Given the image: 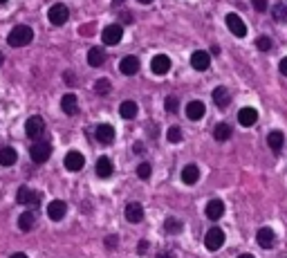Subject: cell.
Returning <instances> with one entry per match:
<instances>
[{
    "label": "cell",
    "mask_w": 287,
    "mask_h": 258,
    "mask_svg": "<svg viewBox=\"0 0 287 258\" xmlns=\"http://www.w3.org/2000/svg\"><path fill=\"white\" fill-rule=\"evenodd\" d=\"M31 41H34V29L27 27V25H16L7 36V43L11 47H25V45H29Z\"/></svg>",
    "instance_id": "obj_1"
},
{
    "label": "cell",
    "mask_w": 287,
    "mask_h": 258,
    "mask_svg": "<svg viewBox=\"0 0 287 258\" xmlns=\"http://www.w3.org/2000/svg\"><path fill=\"white\" fill-rule=\"evenodd\" d=\"M45 122H43V117H38V115H34V117H29L27 119V124H25V135L29 137V139H34V141H38L40 137L45 135Z\"/></svg>",
    "instance_id": "obj_2"
},
{
    "label": "cell",
    "mask_w": 287,
    "mask_h": 258,
    "mask_svg": "<svg viewBox=\"0 0 287 258\" xmlns=\"http://www.w3.org/2000/svg\"><path fill=\"white\" fill-rule=\"evenodd\" d=\"M16 200L22 207H38V204L43 202V195H40L38 191H31L29 186H20L16 193Z\"/></svg>",
    "instance_id": "obj_3"
},
{
    "label": "cell",
    "mask_w": 287,
    "mask_h": 258,
    "mask_svg": "<svg viewBox=\"0 0 287 258\" xmlns=\"http://www.w3.org/2000/svg\"><path fill=\"white\" fill-rule=\"evenodd\" d=\"M47 18H49V23L52 25H56V27H61V25H65L67 23V18H70V9H67L65 5H52L49 7V11H47Z\"/></svg>",
    "instance_id": "obj_4"
},
{
    "label": "cell",
    "mask_w": 287,
    "mask_h": 258,
    "mask_svg": "<svg viewBox=\"0 0 287 258\" xmlns=\"http://www.w3.org/2000/svg\"><path fill=\"white\" fill-rule=\"evenodd\" d=\"M29 155L36 164H45L49 159V155H52V146H49L47 141H36L29 148Z\"/></svg>",
    "instance_id": "obj_5"
},
{
    "label": "cell",
    "mask_w": 287,
    "mask_h": 258,
    "mask_svg": "<svg viewBox=\"0 0 287 258\" xmlns=\"http://www.w3.org/2000/svg\"><path fill=\"white\" fill-rule=\"evenodd\" d=\"M204 245H206V249H211V252H218V249L224 245V231L220 229V227L209 229L204 236Z\"/></svg>",
    "instance_id": "obj_6"
},
{
    "label": "cell",
    "mask_w": 287,
    "mask_h": 258,
    "mask_svg": "<svg viewBox=\"0 0 287 258\" xmlns=\"http://www.w3.org/2000/svg\"><path fill=\"white\" fill-rule=\"evenodd\" d=\"M101 38H103V43L106 45H117V43H121V38H124V27L121 25H108L106 29H103V34H101Z\"/></svg>",
    "instance_id": "obj_7"
},
{
    "label": "cell",
    "mask_w": 287,
    "mask_h": 258,
    "mask_svg": "<svg viewBox=\"0 0 287 258\" xmlns=\"http://www.w3.org/2000/svg\"><path fill=\"white\" fill-rule=\"evenodd\" d=\"M227 27H229V32L238 38H242L247 34V25L242 23V18L238 14H227Z\"/></svg>",
    "instance_id": "obj_8"
},
{
    "label": "cell",
    "mask_w": 287,
    "mask_h": 258,
    "mask_svg": "<svg viewBox=\"0 0 287 258\" xmlns=\"http://www.w3.org/2000/svg\"><path fill=\"white\" fill-rule=\"evenodd\" d=\"M191 65H193V70H197V72H204V70H209V65H211V54L204 50L193 52Z\"/></svg>",
    "instance_id": "obj_9"
},
{
    "label": "cell",
    "mask_w": 287,
    "mask_h": 258,
    "mask_svg": "<svg viewBox=\"0 0 287 258\" xmlns=\"http://www.w3.org/2000/svg\"><path fill=\"white\" fill-rule=\"evenodd\" d=\"M65 211H67V204L63 202V200H52V202L47 204V216H49V220H54V222L63 220Z\"/></svg>",
    "instance_id": "obj_10"
},
{
    "label": "cell",
    "mask_w": 287,
    "mask_h": 258,
    "mask_svg": "<svg viewBox=\"0 0 287 258\" xmlns=\"http://www.w3.org/2000/svg\"><path fill=\"white\" fill-rule=\"evenodd\" d=\"M83 164H85V157L79 153V150H70V153L65 155V168H67V171L76 173V171L83 168Z\"/></svg>",
    "instance_id": "obj_11"
},
{
    "label": "cell",
    "mask_w": 287,
    "mask_h": 258,
    "mask_svg": "<svg viewBox=\"0 0 287 258\" xmlns=\"http://www.w3.org/2000/svg\"><path fill=\"white\" fill-rule=\"evenodd\" d=\"M256 243L263 249H272L274 243H276V236H274V231L269 229V227H263V229H258V234H256Z\"/></svg>",
    "instance_id": "obj_12"
},
{
    "label": "cell",
    "mask_w": 287,
    "mask_h": 258,
    "mask_svg": "<svg viewBox=\"0 0 287 258\" xmlns=\"http://www.w3.org/2000/svg\"><path fill=\"white\" fill-rule=\"evenodd\" d=\"M126 220L137 225V222L144 220V207L139 202H128L126 204Z\"/></svg>",
    "instance_id": "obj_13"
},
{
    "label": "cell",
    "mask_w": 287,
    "mask_h": 258,
    "mask_svg": "<svg viewBox=\"0 0 287 258\" xmlns=\"http://www.w3.org/2000/svg\"><path fill=\"white\" fill-rule=\"evenodd\" d=\"M94 137H97V141H101V144H110V141L115 139V128H112L110 124H99V126L94 128Z\"/></svg>",
    "instance_id": "obj_14"
},
{
    "label": "cell",
    "mask_w": 287,
    "mask_h": 258,
    "mask_svg": "<svg viewBox=\"0 0 287 258\" xmlns=\"http://www.w3.org/2000/svg\"><path fill=\"white\" fill-rule=\"evenodd\" d=\"M150 70L155 74H166L170 70V59L166 54H157L150 59Z\"/></svg>",
    "instance_id": "obj_15"
},
{
    "label": "cell",
    "mask_w": 287,
    "mask_h": 258,
    "mask_svg": "<svg viewBox=\"0 0 287 258\" xmlns=\"http://www.w3.org/2000/svg\"><path fill=\"white\" fill-rule=\"evenodd\" d=\"M204 113H206V108L202 101H188L186 104V117L191 119V122H200V119L204 117Z\"/></svg>",
    "instance_id": "obj_16"
},
{
    "label": "cell",
    "mask_w": 287,
    "mask_h": 258,
    "mask_svg": "<svg viewBox=\"0 0 287 258\" xmlns=\"http://www.w3.org/2000/svg\"><path fill=\"white\" fill-rule=\"evenodd\" d=\"M222 216H224L222 200H211V202H206V218H209V220H220Z\"/></svg>",
    "instance_id": "obj_17"
},
{
    "label": "cell",
    "mask_w": 287,
    "mask_h": 258,
    "mask_svg": "<svg viewBox=\"0 0 287 258\" xmlns=\"http://www.w3.org/2000/svg\"><path fill=\"white\" fill-rule=\"evenodd\" d=\"M76 108H79V99H76V95H63L61 99V110L67 115V117H72V115H76Z\"/></svg>",
    "instance_id": "obj_18"
},
{
    "label": "cell",
    "mask_w": 287,
    "mask_h": 258,
    "mask_svg": "<svg viewBox=\"0 0 287 258\" xmlns=\"http://www.w3.org/2000/svg\"><path fill=\"white\" fill-rule=\"evenodd\" d=\"M238 122H240V126H254V124L258 122V113H256L254 108H240Z\"/></svg>",
    "instance_id": "obj_19"
},
{
    "label": "cell",
    "mask_w": 287,
    "mask_h": 258,
    "mask_svg": "<svg viewBox=\"0 0 287 258\" xmlns=\"http://www.w3.org/2000/svg\"><path fill=\"white\" fill-rule=\"evenodd\" d=\"M119 70L130 77V74H135L139 70V59H137V56H124L121 63H119Z\"/></svg>",
    "instance_id": "obj_20"
},
{
    "label": "cell",
    "mask_w": 287,
    "mask_h": 258,
    "mask_svg": "<svg viewBox=\"0 0 287 258\" xmlns=\"http://www.w3.org/2000/svg\"><path fill=\"white\" fill-rule=\"evenodd\" d=\"M200 180V171H197L195 164H188V166L182 168V182L184 184H195Z\"/></svg>",
    "instance_id": "obj_21"
},
{
    "label": "cell",
    "mask_w": 287,
    "mask_h": 258,
    "mask_svg": "<svg viewBox=\"0 0 287 258\" xmlns=\"http://www.w3.org/2000/svg\"><path fill=\"white\" fill-rule=\"evenodd\" d=\"M213 101H215V106H218V108H227L229 106V101H231V95H229V90L227 88H215L213 90Z\"/></svg>",
    "instance_id": "obj_22"
},
{
    "label": "cell",
    "mask_w": 287,
    "mask_h": 258,
    "mask_svg": "<svg viewBox=\"0 0 287 258\" xmlns=\"http://www.w3.org/2000/svg\"><path fill=\"white\" fill-rule=\"evenodd\" d=\"M283 141H285V135H283L281 130H272L267 135V144H269V148H272L274 153H281Z\"/></svg>",
    "instance_id": "obj_23"
},
{
    "label": "cell",
    "mask_w": 287,
    "mask_h": 258,
    "mask_svg": "<svg viewBox=\"0 0 287 258\" xmlns=\"http://www.w3.org/2000/svg\"><path fill=\"white\" fill-rule=\"evenodd\" d=\"M103 61H106V52H103L101 47H90L88 63L92 65V68H99V65H103Z\"/></svg>",
    "instance_id": "obj_24"
},
{
    "label": "cell",
    "mask_w": 287,
    "mask_h": 258,
    "mask_svg": "<svg viewBox=\"0 0 287 258\" xmlns=\"http://www.w3.org/2000/svg\"><path fill=\"white\" fill-rule=\"evenodd\" d=\"M18 159V153L13 148H0V166H11V164H16Z\"/></svg>",
    "instance_id": "obj_25"
},
{
    "label": "cell",
    "mask_w": 287,
    "mask_h": 258,
    "mask_svg": "<svg viewBox=\"0 0 287 258\" xmlns=\"http://www.w3.org/2000/svg\"><path fill=\"white\" fill-rule=\"evenodd\" d=\"M97 175L99 177H110L112 175V162H110V157H99L97 159Z\"/></svg>",
    "instance_id": "obj_26"
},
{
    "label": "cell",
    "mask_w": 287,
    "mask_h": 258,
    "mask_svg": "<svg viewBox=\"0 0 287 258\" xmlns=\"http://www.w3.org/2000/svg\"><path fill=\"white\" fill-rule=\"evenodd\" d=\"M119 113H121V117H124V119H135V117H137V113H139V108H137L135 101H124V104L119 106Z\"/></svg>",
    "instance_id": "obj_27"
},
{
    "label": "cell",
    "mask_w": 287,
    "mask_h": 258,
    "mask_svg": "<svg viewBox=\"0 0 287 258\" xmlns=\"http://www.w3.org/2000/svg\"><path fill=\"white\" fill-rule=\"evenodd\" d=\"M34 220H36V216H34L31 211L20 213V218H18V229H20V231H29V229H34Z\"/></svg>",
    "instance_id": "obj_28"
},
{
    "label": "cell",
    "mask_w": 287,
    "mask_h": 258,
    "mask_svg": "<svg viewBox=\"0 0 287 258\" xmlns=\"http://www.w3.org/2000/svg\"><path fill=\"white\" fill-rule=\"evenodd\" d=\"M213 137L218 141H227L229 137H231V126H229V124H218L213 130Z\"/></svg>",
    "instance_id": "obj_29"
},
{
    "label": "cell",
    "mask_w": 287,
    "mask_h": 258,
    "mask_svg": "<svg viewBox=\"0 0 287 258\" xmlns=\"http://www.w3.org/2000/svg\"><path fill=\"white\" fill-rule=\"evenodd\" d=\"M272 14H274V20H276V23H287V5H283V2L274 5Z\"/></svg>",
    "instance_id": "obj_30"
},
{
    "label": "cell",
    "mask_w": 287,
    "mask_h": 258,
    "mask_svg": "<svg viewBox=\"0 0 287 258\" xmlns=\"http://www.w3.org/2000/svg\"><path fill=\"white\" fill-rule=\"evenodd\" d=\"M94 92H97L99 97H108V95H110V81H106V79L97 81V83H94Z\"/></svg>",
    "instance_id": "obj_31"
},
{
    "label": "cell",
    "mask_w": 287,
    "mask_h": 258,
    "mask_svg": "<svg viewBox=\"0 0 287 258\" xmlns=\"http://www.w3.org/2000/svg\"><path fill=\"white\" fill-rule=\"evenodd\" d=\"M164 229L170 231V234H177V231H182V222H179L177 218H166Z\"/></svg>",
    "instance_id": "obj_32"
},
{
    "label": "cell",
    "mask_w": 287,
    "mask_h": 258,
    "mask_svg": "<svg viewBox=\"0 0 287 258\" xmlns=\"http://www.w3.org/2000/svg\"><path fill=\"white\" fill-rule=\"evenodd\" d=\"M150 173H152V166L148 162H142L137 166V175L142 177V180H148V177H150Z\"/></svg>",
    "instance_id": "obj_33"
},
{
    "label": "cell",
    "mask_w": 287,
    "mask_h": 258,
    "mask_svg": "<svg viewBox=\"0 0 287 258\" xmlns=\"http://www.w3.org/2000/svg\"><path fill=\"white\" fill-rule=\"evenodd\" d=\"M256 47H258L260 52L272 50V38H269V36H258V38H256Z\"/></svg>",
    "instance_id": "obj_34"
},
{
    "label": "cell",
    "mask_w": 287,
    "mask_h": 258,
    "mask_svg": "<svg viewBox=\"0 0 287 258\" xmlns=\"http://www.w3.org/2000/svg\"><path fill=\"white\" fill-rule=\"evenodd\" d=\"M166 137H168V141H182V130H179L177 126H170L168 128V132H166Z\"/></svg>",
    "instance_id": "obj_35"
},
{
    "label": "cell",
    "mask_w": 287,
    "mask_h": 258,
    "mask_svg": "<svg viewBox=\"0 0 287 258\" xmlns=\"http://www.w3.org/2000/svg\"><path fill=\"white\" fill-rule=\"evenodd\" d=\"M177 106H179L177 97H166L164 99V108L168 110V113H177Z\"/></svg>",
    "instance_id": "obj_36"
},
{
    "label": "cell",
    "mask_w": 287,
    "mask_h": 258,
    "mask_svg": "<svg viewBox=\"0 0 287 258\" xmlns=\"http://www.w3.org/2000/svg\"><path fill=\"white\" fill-rule=\"evenodd\" d=\"M251 5H254L256 11H267V0H251Z\"/></svg>",
    "instance_id": "obj_37"
},
{
    "label": "cell",
    "mask_w": 287,
    "mask_h": 258,
    "mask_svg": "<svg viewBox=\"0 0 287 258\" xmlns=\"http://www.w3.org/2000/svg\"><path fill=\"white\" fill-rule=\"evenodd\" d=\"M117 243H119V240H117V236H108V240H106V245H108V247H117Z\"/></svg>",
    "instance_id": "obj_38"
},
{
    "label": "cell",
    "mask_w": 287,
    "mask_h": 258,
    "mask_svg": "<svg viewBox=\"0 0 287 258\" xmlns=\"http://www.w3.org/2000/svg\"><path fill=\"white\" fill-rule=\"evenodd\" d=\"M133 153H137V155H142V153H144V144H142V141H137V144L133 146Z\"/></svg>",
    "instance_id": "obj_39"
},
{
    "label": "cell",
    "mask_w": 287,
    "mask_h": 258,
    "mask_svg": "<svg viewBox=\"0 0 287 258\" xmlns=\"http://www.w3.org/2000/svg\"><path fill=\"white\" fill-rule=\"evenodd\" d=\"M281 72H283V77H287V56L281 61Z\"/></svg>",
    "instance_id": "obj_40"
},
{
    "label": "cell",
    "mask_w": 287,
    "mask_h": 258,
    "mask_svg": "<svg viewBox=\"0 0 287 258\" xmlns=\"http://www.w3.org/2000/svg\"><path fill=\"white\" fill-rule=\"evenodd\" d=\"M146 249H148V240H142L139 243V254H146Z\"/></svg>",
    "instance_id": "obj_41"
},
{
    "label": "cell",
    "mask_w": 287,
    "mask_h": 258,
    "mask_svg": "<svg viewBox=\"0 0 287 258\" xmlns=\"http://www.w3.org/2000/svg\"><path fill=\"white\" fill-rule=\"evenodd\" d=\"M157 258H175V254H173V252H161Z\"/></svg>",
    "instance_id": "obj_42"
},
{
    "label": "cell",
    "mask_w": 287,
    "mask_h": 258,
    "mask_svg": "<svg viewBox=\"0 0 287 258\" xmlns=\"http://www.w3.org/2000/svg\"><path fill=\"white\" fill-rule=\"evenodd\" d=\"M9 258H27V254H22V252H16V254H11Z\"/></svg>",
    "instance_id": "obj_43"
},
{
    "label": "cell",
    "mask_w": 287,
    "mask_h": 258,
    "mask_svg": "<svg viewBox=\"0 0 287 258\" xmlns=\"http://www.w3.org/2000/svg\"><path fill=\"white\" fill-rule=\"evenodd\" d=\"M238 258H254L251 254H242V256H238Z\"/></svg>",
    "instance_id": "obj_44"
},
{
    "label": "cell",
    "mask_w": 287,
    "mask_h": 258,
    "mask_svg": "<svg viewBox=\"0 0 287 258\" xmlns=\"http://www.w3.org/2000/svg\"><path fill=\"white\" fill-rule=\"evenodd\" d=\"M139 2H144V5H146V2H152V0H139Z\"/></svg>",
    "instance_id": "obj_45"
},
{
    "label": "cell",
    "mask_w": 287,
    "mask_h": 258,
    "mask_svg": "<svg viewBox=\"0 0 287 258\" xmlns=\"http://www.w3.org/2000/svg\"><path fill=\"white\" fill-rule=\"evenodd\" d=\"M121 2H124V0H115V5H121Z\"/></svg>",
    "instance_id": "obj_46"
},
{
    "label": "cell",
    "mask_w": 287,
    "mask_h": 258,
    "mask_svg": "<svg viewBox=\"0 0 287 258\" xmlns=\"http://www.w3.org/2000/svg\"><path fill=\"white\" fill-rule=\"evenodd\" d=\"M2 61H4V59H2V52H0V65H2Z\"/></svg>",
    "instance_id": "obj_47"
},
{
    "label": "cell",
    "mask_w": 287,
    "mask_h": 258,
    "mask_svg": "<svg viewBox=\"0 0 287 258\" xmlns=\"http://www.w3.org/2000/svg\"><path fill=\"white\" fill-rule=\"evenodd\" d=\"M0 2H7V0H0Z\"/></svg>",
    "instance_id": "obj_48"
}]
</instances>
